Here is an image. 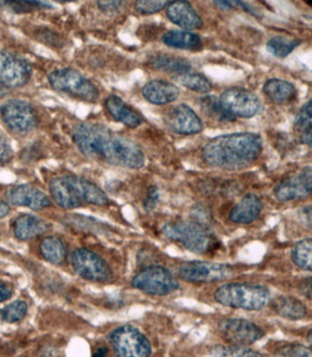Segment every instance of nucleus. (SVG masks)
Listing matches in <instances>:
<instances>
[{"label":"nucleus","mask_w":312,"mask_h":357,"mask_svg":"<svg viewBox=\"0 0 312 357\" xmlns=\"http://www.w3.org/2000/svg\"><path fill=\"white\" fill-rule=\"evenodd\" d=\"M263 204L256 194H247L230 211L229 220L235 224L247 225L260 215Z\"/></svg>","instance_id":"obj_21"},{"label":"nucleus","mask_w":312,"mask_h":357,"mask_svg":"<svg viewBox=\"0 0 312 357\" xmlns=\"http://www.w3.org/2000/svg\"><path fill=\"white\" fill-rule=\"evenodd\" d=\"M48 82L52 89L87 103L98 102L100 92L90 79L77 70L62 68L49 73Z\"/></svg>","instance_id":"obj_6"},{"label":"nucleus","mask_w":312,"mask_h":357,"mask_svg":"<svg viewBox=\"0 0 312 357\" xmlns=\"http://www.w3.org/2000/svg\"><path fill=\"white\" fill-rule=\"evenodd\" d=\"M218 100L221 109L234 119L254 118L262 109L258 96L242 87H232L224 91Z\"/></svg>","instance_id":"obj_10"},{"label":"nucleus","mask_w":312,"mask_h":357,"mask_svg":"<svg viewBox=\"0 0 312 357\" xmlns=\"http://www.w3.org/2000/svg\"><path fill=\"white\" fill-rule=\"evenodd\" d=\"M163 235L179 243L186 250L198 255H206L218 250L217 236L209 225L194 220L172 221L163 225Z\"/></svg>","instance_id":"obj_4"},{"label":"nucleus","mask_w":312,"mask_h":357,"mask_svg":"<svg viewBox=\"0 0 312 357\" xmlns=\"http://www.w3.org/2000/svg\"><path fill=\"white\" fill-rule=\"evenodd\" d=\"M0 118L6 128L17 135L31 132L39 124L35 108L28 101L10 99L0 107Z\"/></svg>","instance_id":"obj_9"},{"label":"nucleus","mask_w":312,"mask_h":357,"mask_svg":"<svg viewBox=\"0 0 312 357\" xmlns=\"http://www.w3.org/2000/svg\"><path fill=\"white\" fill-rule=\"evenodd\" d=\"M201 108L207 116L221 122L234 121L235 119L221 109L219 100L215 96H210L201 99Z\"/></svg>","instance_id":"obj_34"},{"label":"nucleus","mask_w":312,"mask_h":357,"mask_svg":"<svg viewBox=\"0 0 312 357\" xmlns=\"http://www.w3.org/2000/svg\"><path fill=\"white\" fill-rule=\"evenodd\" d=\"M180 93L179 87L159 79L148 82L142 89V95L146 100L157 105L172 103L179 98Z\"/></svg>","instance_id":"obj_19"},{"label":"nucleus","mask_w":312,"mask_h":357,"mask_svg":"<svg viewBox=\"0 0 312 357\" xmlns=\"http://www.w3.org/2000/svg\"><path fill=\"white\" fill-rule=\"evenodd\" d=\"M212 357H264L258 351L247 347L217 345L211 350Z\"/></svg>","instance_id":"obj_33"},{"label":"nucleus","mask_w":312,"mask_h":357,"mask_svg":"<svg viewBox=\"0 0 312 357\" xmlns=\"http://www.w3.org/2000/svg\"><path fill=\"white\" fill-rule=\"evenodd\" d=\"M28 312V304L24 301H15L6 306L2 311L6 323L15 324L24 319Z\"/></svg>","instance_id":"obj_36"},{"label":"nucleus","mask_w":312,"mask_h":357,"mask_svg":"<svg viewBox=\"0 0 312 357\" xmlns=\"http://www.w3.org/2000/svg\"><path fill=\"white\" fill-rule=\"evenodd\" d=\"M49 225L43 219L30 213H22L14 222V235L22 241H27L47 232Z\"/></svg>","instance_id":"obj_22"},{"label":"nucleus","mask_w":312,"mask_h":357,"mask_svg":"<svg viewBox=\"0 0 312 357\" xmlns=\"http://www.w3.org/2000/svg\"><path fill=\"white\" fill-rule=\"evenodd\" d=\"M10 212V207L7 202L0 198V219L4 218Z\"/></svg>","instance_id":"obj_46"},{"label":"nucleus","mask_w":312,"mask_h":357,"mask_svg":"<svg viewBox=\"0 0 312 357\" xmlns=\"http://www.w3.org/2000/svg\"><path fill=\"white\" fill-rule=\"evenodd\" d=\"M124 1H98L99 10L104 13H116L121 10Z\"/></svg>","instance_id":"obj_42"},{"label":"nucleus","mask_w":312,"mask_h":357,"mask_svg":"<svg viewBox=\"0 0 312 357\" xmlns=\"http://www.w3.org/2000/svg\"><path fill=\"white\" fill-rule=\"evenodd\" d=\"M263 151V140L258 134L241 132L214 137L204 145V162L215 168L238 171L247 168Z\"/></svg>","instance_id":"obj_2"},{"label":"nucleus","mask_w":312,"mask_h":357,"mask_svg":"<svg viewBox=\"0 0 312 357\" xmlns=\"http://www.w3.org/2000/svg\"><path fill=\"white\" fill-rule=\"evenodd\" d=\"M162 42L171 48L180 50H196L202 45V40L199 35L180 30L166 32L162 36Z\"/></svg>","instance_id":"obj_26"},{"label":"nucleus","mask_w":312,"mask_h":357,"mask_svg":"<svg viewBox=\"0 0 312 357\" xmlns=\"http://www.w3.org/2000/svg\"><path fill=\"white\" fill-rule=\"evenodd\" d=\"M40 254L43 259L52 265H63L67 259L65 243L57 236H47L40 244Z\"/></svg>","instance_id":"obj_25"},{"label":"nucleus","mask_w":312,"mask_h":357,"mask_svg":"<svg viewBox=\"0 0 312 357\" xmlns=\"http://www.w3.org/2000/svg\"><path fill=\"white\" fill-rule=\"evenodd\" d=\"M71 261L75 273L89 282H107L113 279L112 269L106 260L87 248L75 250Z\"/></svg>","instance_id":"obj_12"},{"label":"nucleus","mask_w":312,"mask_h":357,"mask_svg":"<svg viewBox=\"0 0 312 357\" xmlns=\"http://www.w3.org/2000/svg\"><path fill=\"white\" fill-rule=\"evenodd\" d=\"M13 295V288L8 283L0 282V303L10 300Z\"/></svg>","instance_id":"obj_43"},{"label":"nucleus","mask_w":312,"mask_h":357,"mask_svg":"<svg viewBox=\"0 0 312 357\" xmlns=\"http://www.w3.org/2000/svg\"><path fill=\"white\" fill-rule=\"evenodd\" d=\"M263 91L265 95L276 104L288 103L297 96V90L292 84L278 78L270 79L265 82Z\"/></svg>","instance_id":"obj_24"},{"label":"nucleus","mask_w":312,"mask_h":357,"mask_svg":"<svg viewBox=\"0 0 312 357\" xmlns=\"http://www.w3.org/2000/svg\"><path fill=\"white\" fill-rule=\"evenodd\" d=\"M218 332L227 344L249 347L265 336L264 330L253 321L241 318H227L218 324Z\"/></svg>","instance_id":"obj_13"},{"label":"nucleus","mask_w":312,"mask_h":357,"mask_svg":"<svg viewBox=\"0 0 312 357\" xmlns=\"http://www.w3.org/2000/svg\"><path fill=\"white\" fill-rule=\"evenodd\" d=\"M6 195L13 206L28 207L33 211L43 210L52 206L51 199L45 192L30 184L11 186Z\"/></svg>","instance_id":"obj_16"},{"label":"nucleus","mask_w":312,"mask_h":357,"mask_svg":"<svg viewBox=\"0 0 312 357\" xmlns=\"http://www.w3.org/2000/svg\"><path fill=\"white\" fill-rule=\"evenodd\" d=\"M14 158V151L7 136L0 131V165L10 163Z\"/></svg>","instance_id":"obj_39"},{"label":"nucleus","mask_w":312,"mask_h":357,"mask_svg":"<svg viewBox=\"0 0 312 357\" xmlns=\"http://www.w3.org/2000/svg\"><path fill=\"white\" fill-rule=\"evenodd\" d=\"M274 357H311L310 347L293 342H283L273 351Z\"/></svg>","instance_id":"obj_35"},{"label":"nucleus","mask_w":312,"mask_h":357,"mask_svg":"<svg viewBox=\"0 0 312 357\" xmlns=\"http://www.w3.org/2000/svg\"><path fill=\"white\" fill-rule=\"evenodd\" d=\"M300 43L302 42L299 40L279 35L268 40L267 49L274 56L285 58L290 55L300 45Z\"/></svg>","instance_id":"obj_31"},{"label":"nucleus","mask_w":312,"mask_h":357,"mask_svg":"<svg viewBox=\"0 0 312 357\" xmlns=\"http://www.w3.org/2000/svg\"><path fill=\"white\" fill-rule=\"evenodd\" d=\"M107 356H109V349L106 347H100L95 350L92 357H107Z\"/></svg>","instance_id":"obj_47"},{"label":"nucleus","mask_w":312,"mask_h":357,"mask_svg":"<svg viewBox=\"0 0 312 357\" xmlns=\"http://www.w3.org/2000/svg\"><path fill=\"white\" fill-rule=\"evenodd\" d=\"M32 66L22 55L0 49V84L4 89H19L31 81Z\"/></svg>","instance_id":"obj_11"},{"label":"nucleus","mask_w":312,"mask_h":357,"mask_svg":"<svg viewBox=\"0 0 312 357\" xmlns=\"http://www.w3.org/2000/svg\"><path fill=\"white\" fill-rule=\"evenodd\" d=\"M72 137L79 151L90 159L128 169L145 165L144 152L136 143L100 123H80L75 126Z\"/></svg>","instance_id":"obj_1"},{"label":"nucleus","mask_w":312,"mask_h":357,"mask_svg":"<svg viewBox=\"0 0 312 357\" xmlns=\"http://www.w3.org/2000/svg\"><path fill=\"white\" fill-rule=\"evenodd\" d=\"M312 169L305 167L296 174L283 178L274 188V195L282 203L302 200L311 195Z\"/></svg>","instance_id":"obj_15"},{"label":"nucleus","mask_w":312,"mask_h":357,"mask_svg":"<svg viewBox=\"0 0 312 357\" xmlns=\"http://www.w3.org/2000/svg\"><path fill=\"white\" fill-rule=\"evenodd\" d=\"M166 122L173 132L180 135H195L202 132V119L189 105L182 104L175 107L166 116Z\"/></svg>","instance_id":"obj_17"},{"label":"nucleus","mask_w":312,"mask_h":357,"mask_svg":"<svg viewBox=\"0 0 312 357\" xmlns=\"http://www.w3.org/2000/svg\"><path fill=\"white\" fill-rule=\"evenodd\" d=\"M271 308L284 319L291 321L302 320L307 316V306L299 298L290 295H281L271 300Z\"/></svg>","instance_id":"obj_23"},{"label":"nucleus","mask_w":312,"mask_h":357,"mask_svg":"<svg viewBox=\"0 0 312 357\" xmlns=\"http://www.w3.org/2000/svg\"><path fill=\"white\" fill-rule=\"evenodd\" d=\"M215 5L223 10H230V8L235 7L238 5V1H214Z\"/></svg>","instance_id":"obj_45"},{"label":"nucleus","mask_w":312,"mask_h":357,"mask_svg":"<svg viewBox=\"0 0 312 357\" xmlns=\"http://www.w3.org/2000/svg\"><path fill=\"white\" fill-rule=\"evenodd\" d=\"M0 6L17 14L30 13L36 10H52V8H54L52 5L48 2L33 1V0H31V1H28V0H23V1L8 0V1H0Z\"/></svg>","instance_id":"obj_32"},{"label":"nucleus","mask_w":312,"mask_h":357,"mask_svg":"<svg viewBox=\"0 0 312 357\" xmlns=\"http://www.w3.org/2000/svg\"><path fill=\"white\" fill-rule=\"evenodd\" d=\"M175 81L180 86L194 92L206 93L211 92L212 84L205 76L197 73H183L174 76Z\"/></svg>","instance_id":"obj_29"},{"label":"nucleus","mask_w":312,"mask_h":357,"mask_svg":"<svg viewBox=\"0 0 312 357\" xmlns=\"http://www.w3.org/2000/svg\"><path fill=\"white\" fill-rule=\"evenodd\" d=\"M192 220L199 222V223H202L203 225H208V222L210 220V211L207 209V207L202 206V204H197L196 206H194V208L192 209Z\"/></svg>","instance_id":"obj_41"},{"label":"nucleus","mask_w":312,"mask_h":357,"mask_svg":"<svg viewBox=\"0 0 312 357\" xmlns=\"http://www.w3.org/2000/svg\"><path fill=\"white\" fill-rule=\"evenodd\" d=\"M214 296L221 305L244 311H260L272 300L267 287L249 282L224 284L215 291Z\"/></svg>","instance_id":"obj_5"},{"label":"nucleus","mask_w":312,"mask_h":357,"mask_svg":"<svg viewBox=\"0 0 312 357\" xmlns=\"http://www.w3.org/2000/svg\"><path fill=\"white\" fill-rule=\"evenodd\" d=\"M167 16L172 23L187 31L200 29L203 26L202 17L187 1L169 3Z\"/></svg>","instance_id":"obj_18"},{"label":"nucleus","mask_w":312,"mask_h":357,"mask_svg":"<svg viewBox=\"0 0 312 357\" xmlns=\"http://www.w3.org/2000/svg\"><path fill=\"white\" fill-rule=\"evenodd\" d=\"M109 341L116 357H150L153 352L147 336L130 324L114 329L109 333Z\"/></svg>","instance_id":"obj_8"},{"label":"nucleus","mask_w":312,"mask_h":357,"mask_svg":"<svg viewBox=\"0 0 312 357\" xmlns=\"http://www.w3.org/2000/svg\"><path fill=\"white\" fill-rule=\"evenodd\" d=\"M160 198L159 189L156 186H150L148 190L147 196H146L143 206L147 212H153L159 204Z\"/></svg>","instance_id":"obj_40"},{"label":"nucleus","mask_w":312,"mask_h":357,"mask_svg":"<svg viewBox=\"0 0 312 357\" xmlns=\"http://www.w3.org/2000/svg\"><path fill=\"white\" fill-rule=\"evenodd\" d=\"M131 284L142 294L153 296H166L180 289V284L171 271L159 265L142 268L134 276Z\"/></svg>","instance_id":"obj_7"},{"label":"nucleus","mask_w":312,"mask_h":357,"mask_svg":"<svg viewBox=\"0 0 312 357\" xmlns=\"http://www.w3.org/2000/svg\"><path fill=\"white\" fill-rule=\"evenodd\" d=\"M148 64L154 69L177 73L178 75L187 73L192 68L191 63L187 60L180 57L168 56V55H157L151 57Z\"/></svg>","instance_id":"obj_28"},{"label":"nucleus","mask_w":312,"mask_h":357,"mask_svg":"<svg viewBox=\"0 0 312 357\" xmlns=\"http://www.w3.org/2000/svg\"><path fill=\"white\" fill-rule=\"evenodd\" d=\"M311 100H309L302 105L294 120V130L299 137V142L309 147H311Z\"/></svg>","instance_id":"obj_27"},{"label":"nucleus","mask_w":312,"mask_h":357,"mask_svg":"<svg viewBox=\"0 0 312 357\" xmlns=\"http://www.w3.org/2000/svg\"><path fill=\"white\" fill-rule=\"evenodd\" d=\"M49 189L55 203L63 209L79 208L86 204L104 206L109 203V196L100 187L75 175L52 178Z\"/></svg>","instance_id":"obj_3"},{"label":"nucleus","mask_w":312,"mask_h":357,"mask_svg":"<svg viewBox=\"0 0 312 357\" xmlns=\"http://www.w3.org/2000/svg\"><path fill=\"white\" fill-rule=\"evenodd\" d=\"M300 291H302L303 295L305 297H307L309 300H311V278H308L307 280H305L304 282L302 283V285L300 286Z\"/></svg>","instance_id":"obj_44"},{"label":"nucleus","mask_w":312,"mask_h":357,"mask_svg":"<svg viewBox=\"0 0 312 357\" xmlns=\"http://www.w3.org/2000/svg\"><path fill=\"white\" fill-rule=\"evenodd\" d=\"M6 95V89L0 84V96H3Z\"/></svg>","instance_id":"obj_48"},{"label":"nucleus","mask_w":312,"mask_h":357,"mask_svg":"<svg viewBox=\"0 0 312 357\" xmlns=\"http://www.w3.org/2000/svg\"><path fill=\"white\" fill-rule=\"evenodd\" d=\"M34 36L37 38L39 42L45 43V45L52 47V48H63L65 45V40H64L62 35L47 28H38L34 31Z\"/></svg>","instance_id":"obj_37"},{"label":"nucleus","mask_w":312,"mask_h":357,"mask_svg":"<svg viewBox=\"0 0 312 357\" xmlns=\"http://www.w3.org/2000/svg\"><path fill=\"white\" fill-rule=\"evenodd\" d=\"M311 251V238H308L297 242L291 251V259H292L294 264L303 271H311L312 268Z\"/></svg>","instance_id":"obj_30"},{"label":"nucleus","mask_w":312,"mask_h":357,"mask_svg":"<svg viewBox=\"0 0 312 357\" xmlns=\"http://www.w3.org/2000/svg\"><path fill=\"white\" fill-rule=\"evenodd\" d=\"M234 273L231 266L200 260L183 263L178 268L180 279L192 283L221 282L229 279Z\"/></svg>","instance_id":"obj_14"},{"label":"nucleus","mask_w":312,"mask_h":357,"mask_svg":"<svg viewBox=\"0 0 312 357\" xmlns=\"http://www.w3.org/2000/svg\"><path fill=\"white\" fill-rule=\"evenodd\" d=\"M170 1H143L139 0L135 3V8L136 11H139L141 14H154L162 11L163 8H166V6L169 5Z\"/></svg>","instance_id":"obj_38"},{"label":"nucleus","mask_w":312,"mask_h":357,"mask_svg":"<svg viewBox=\"0 0 312 357\" xmlns=\"http://www.w3.org/2000/svg\"><path fill=\"white\" fill-rule=\"evenodd\" d=\"M104 107L115 121L122 123L125 127L136 128L144 122L142 116L118 96H109L104 101Z\"/></svg>","instance_id":"obj_20"}]
</instances>
